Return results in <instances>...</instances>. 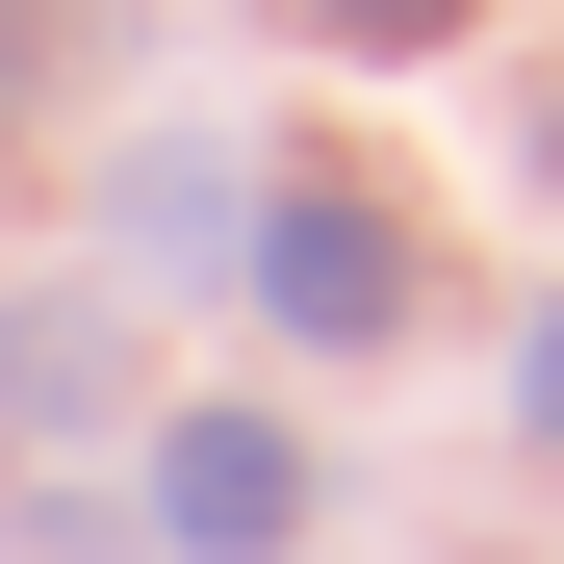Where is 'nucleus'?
I'll list each match as a JSON object with an SVG mask.
<instances>
[{
  "instance_id": "6",
  "label": "nucleus",
  "mask_w": 564,
  "mask_h": 564,
  "mask_svg": "<svg viewBox=\"0 0 564 564\" xmlns=\"http://www.w3.org/2000/svg\"><path fill=\"white\" fill-rule=\"evenodd\" d=\"M513 436H539V462H564V308H539V334H513Z\"/></svg>"
},
{
  "instance_id": "2",
  "label": "nucleus",
  "mask_w": 564,
  "mask_h": 564,
  "mask_svg": "<svg viewBox=\"0 0 564 564\" xmlns=\"http://www.w3.org/2000/svg\"><path fill=\"white\" fill-rule=\"evenodd\" d=\"M282 539H308V436L180 386L154 411V564H282Z\"/></svg>"
},
{
  "instance_id": "5",
  "label": "nucleus",
  "mask_w": 564,
  "mask_h": 564,
  "mask_svg": "<svg viewBox=\"0 0 564 564\" xmlns=\"http://www.w3.org/2000/svg\"><path fill=\"white\" fill-rule=\"evenodd\" d=\"M282 26H308V52H462L488 0H282Z\"/></svg>"
},
{
  "instance_id": "7",
  "label": "nucleus",
  "mask_w": 564,
  "mask_h": 564,
  "mask_svg": "<svg viewBox=\"0 0 564 564\" xmlns=\"http://www.w3.org/2000/svg\"><path fill=\"white\" fill-rule=\"evenodd\" d=\"M0 104H26V0H0Z\"/></svg>"
},
{
  "instance_id": "1",
  "label": "nucleus",
  "mask_w": 564,
  "mask_h": 564,
  "mask_svg": "<svg viewBox=\"0 0 564 564\" xmlns=\"http://www.w3.org/2000/svg\"><path fill=\"white\" fill-rule=\"evenodd\" d=\"M231 282H257L308 359H386V334H411V231H386V180H334V154H282V180H257Z\"/></svg>"
},
{
  "instance_id": "8",
  "label": "nucleus",
  "mask_w": 564,
  "mask_h": 564,
  "mask_svg": "<svg viewBox=\"0 0 564 564\" xmlns=\"http://www.w3.org/2000/svg\"><path fill=\"white\" fill-rule=\"evenodd\" d=\"M539 180H564V77H539Z\"/></svg>"
},
{
  "instance_id": "3",
  "label": "nucleus",
  "mask_w": 564,
  "mask_h": 564,
  "mask_svg": "<svg viewBox=\"0 0 564 564\" xmlns=\"http://www.w3.org/2000/svg\"><path fill=\"white\" fill-rule=\"evenodd\" d=\"M129 411V282H26V308H0V436H104Z\"/></svg>"
},
{
  "instance_id": "4",
  "label": "nucleus",
  "mask_w": 564,
  "mask_h": 564,
  "mask_svg": "<svg viewBox=\"0 0 564 564\" xmlns=\"http://www.w3.org/2000/svg\"><path fill=\"white\" fill-rule=\"evenodd\" d=\"M231 231H257V180H231V154H129V231H104V257L180 282V257H231Z\"/></svg>"
}]
</instances>
